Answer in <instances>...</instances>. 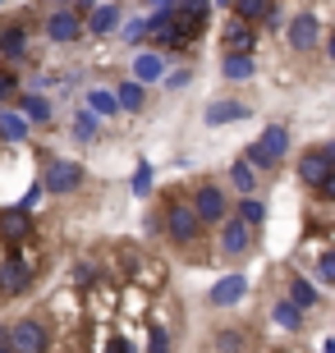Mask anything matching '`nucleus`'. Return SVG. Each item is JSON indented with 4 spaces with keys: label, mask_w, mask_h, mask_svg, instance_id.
I'll use <instances>...</instances> for the list:
<instances>
[{
    "label": "nucleus",
    "mask_w": 335,
    "mask_h": 353,
    "mask_svg": "<svg viewBox=\"0 0 335 353\" xmlns=\"http://www.w3.org/2000/svg\"><path fill=\"white\" fill-rule=\"evenodd\" d=\"M119 37L129 41V46H142V37H147V23H142V19H129V23H124V32H119Z\"/></svg>",
    "instance_id": "31"
},
{
    "label": "nucleus",
    "mask_w": 335,
    "mask_h": 353,
    "mask_svg": "<svg viewBox=\"0 0 335 353\" xmlns=\"http://www.w3.org/2000/svg\"><path fill=\"white\" fill-rule=\"evenodd\" d=\"M317 275H322V285H331V280H335V257H331V252H322V266H317Z\"/></svg>",
    "instance_id": "32"
},
{
    "label": "nucleus",
    "mask_w": 335,
    "mask_h": 353,
    "mask_svg": "<svg viewBox=\"0 0 335 353\" xmlns=\"http://www.w3.org/2000/svg\"><path fill=\"white\" fill-rule=\"evenodd\" d=\"M317 37H322L317 19H312V14H294V23H289V46H294V51H312Z\"/></svg>",
    "instance_id": "13"
},
{
    "label": "nucleus",
    "mask_w": 335,
    "mask_h": 353,
    "mask_svg": "<svg viewBox=\"0 0 335 353\" xmlns=\"http://www.w3.org/2000/svg\"><path fill=\"white\" fill-rule=\"evenodd\" d=\"M106 353H129V344L119 340V335H111V340H106Z\"/></svg>",
    "instance_id": "34"
},
{
    "label": "nucleus",
    "mask_w": 335,
    "mask_h": 353,
    "mask_svg": "<svg viewBox=\"0 0 335 353\" xmlns=\"http://www.w3.org/2000/svg\"><path fill=\"white\" fill-rule=\"evenodd\" d=\"M147 353H170V335H166V326H152V330H147Z\"/></svg>",
    "instance_id": "29"
},
{
    "label": "nucleus",
    "mask_w": 335,
    "mask_h": 353,
    "mask_svg": "<svg viewBox=\"0 0 335 353\" xmlns=\"http://www.w3.org/2000/svg\"><path fill=\"white\" fill-rule=\"evenodd\" d=\"M78 183H83V165L78 161H51L46 174H41V188L46 193H74Z\"/></svg>",
    "instance_id": "8"
},
{
    "label": "nucleus",
    "mask_w": 335,
    "mask_h": 353,
    "mask_svg": "<svg viewBox=\"0 0 335 353\" xmlns=\"http://www.w3.org/2000/svg\"><path fill=\"white\" fill-rule=\"evenodd\" d=\"M298 179L331 197L335 193V147H312L298 157Z\"/></svg>",
    "instance_id": "1"
},
{
    "label": "nucleus",
    "mask_w": 335,
    "mask_h": 353,
    "mask_svg": "<svg viewBox=\"0 0 335 353\" xmlns=\"http://www.w3.org/2000/svg\"><path fill=\"white\" fill-rule=\"evenodd\" d=\"M271 5H276V0H234L239 19H244V23H253V28H258L262 19H271Z\"/></svg>",
    "instance_id": "22"
},
{
    "label": "nucleus",
    "mask_w": 335,
    "mask_h": 353,
    "mask_svg": "<svg viewBox=\"0 0 335 353\" xmlns=\"http://www.w3.org/2000/svg\"><path fill=\"white\" fill-rule=\"evenodd\" d=\"M161 74H166V60H161V55L142 51L138 60H133V83H142V88H147V83H156Z\"/></svg>",
    "instance_id": "17"
},
{
    "label": "nucleus",
    "mask_w": 335,
    "mask_h": 353,
    "mask_svg": "<svg viewBox=\"0 0 335 353\" xmlns=\"http://www.w3.org/2000/svg\"><path fill=\"white\" fill-rule=\"evenodd\" d=\"M193 216H198V225H220V221H230L225 216V193H220L216 183H202L193 193Z\"/></svg>",
    "instance_id": "6"
},
{
    "label": "nucleus",
    "mask_w": 335,
    "mask_h": 353,
    "mask_svg": "<svg viewBox=\"0 0 335 353\" xmlns=\"http://www.w3.org/2000/svg\"><path fill=\"white\" fill-rule=\"evenodd\" d=\"M23 119L28 124H51V101H46V97H23Z\"/></svg>",
    "instance_id": "23"
},
{
    "label": "nucleus",
    "mask_w": 335,
    "mask_h": 353,
    "mask_svg": "<svg viewBox=\"0 0 335 353\" xmlns=\"http://www.w3.org/2000/svg\"><path fill=\"white\" fill-rule=\"evenodd\" d=\"M289 152V133L280 129V124H271V129H262V138L253 143V152H248V161L258 165V170H267V165H276V161Z\"/></svg>",
    "instance_id": "4"
},
{
    "label": "nucleus",
    "mask_w": 335,
    "mask_h": 353,
    "mask_svg": "<svg viewBox=\"0 0 335 353\" xmlns=\"http://www.w3.org/2000/svg\"><path fill=\"white\" fill-rule=\"evenodd\" d=\"M5 353H10V349H5Z\"/></svg>",
    "instance_id": "40"
},
{
    "label": "nucleus",
    "mask_w": 335,
    "mask_h": 353,
    "mask_svg": "<svg viewBox=\"0 0 335 353\" xmlns=\"http://www.w3.org/2000/svg\"><path fill=\"white\" fill-rule=\"evenodd\" d=\"M152 193V165H138L133 170V197H147Z\"/></svg>",
    "instance_id": "30"
},
{
    "label": "nucleus",
    "mask_w": 335,
    "mask_h": 353,
    "mask_svg": "<svg viewBox=\"0 0 335 353\" xmlns=\"http://www.w3.org/2000/svg\"><path fill=\"white\" fill-rule=\"evenodd\" d=\"M88 110H92L97 119H102V115H115V110H119V105H115V92L92 88V92H88Z\"/></svg>",
    "instance_id": "25"
},
{
    "label": "nucleus",
    "mask_w": 335,
    "mask_h": 353,
    "mask_svg": "<svg viewBox=\"0 0 335 353\" xmlns=\"http://www.w3.org/2000/svg\"><path fill=\"white\" fill-rule=\"evenodd\" d=\"M0 55H5V60H23V55H28V37H23V28H19V23L0 28Z\"/></svg>",
    "instance_id": "18"
},
{
    "label": "nucleus",
    "mask_w": 335,
    "mask_h": 353,
    "mask_svg": "<svg viewBox=\"0 0 335 353\" xmlns=\"http://www.w3.org/2000/svg\"><path fill=\"white\" fill-rule=\"evenodd\" d=\"M142 101H147V88H142V83H119L115 88V105L119 110H142Z\"/></svg>",
    "instance_id": "19"
},
{
    "label": "nucleus",
    "mask_w": 335,
    "mask_h": 353,
    "mask_svg": "<svg viewBox=\"0 0 335 353\" xmlns=\"http://www.w3.org/2000/svg\"><path fill=\"white\" fill-rule=\"evenodd\" d=\"M253 51H258V28L244 19H230L220 32V55H253Z\"/></svg>",
    "instance_id": "5"
},
{
    "label": "nucleus",
    "mask_w": 335,
    "mask_h": 353,
    "mask_svg": "<svg viewBox=\"0 0 335 353\" xmlns=\"http://www.w3.org/2000/svg\"><path fill=\"white\" fill-rule=\"evenodd\" d=\"M253 55H225V60H220V74H225V79H253Z\"/></svg>",
    "instance_id": "24"
},
{
    "label": "nucleus",
    "mask_w": 335,
    "mask_h": 353,
    "mask_svg": "<svg viewBox=\"0 0 335 353\" xmlns=\"http://www.w3.org/2000/svg\"><path fill=\"white\" fill-rule=\"evenodd\" d=\"M244 289H248L244 275H225V280H216V285H211V303H216V307H230V303L244 299Z\"/></svg>",
    "instance_id": "15"
},
{
    "label": "nucleus",
    "mask_w": 335,
    "mask_h": 353,
    "mask_svg": "<svg viewBox=\"0 0 335 353\" xmlns=\"http://www.w3.org/2000/svg\"><path fill=\"white\" fill-rule=\"evenodd\" d=\"M234 221H244L248 230H258V225L267 221V202H262V197H244L239 211H234Z\"/></svg>",
    "instance_id": "20"
},
{
    "label": "nucleus",
    "mask_w": 335,
    "mask_h": 353,
    "mask_svg": "<svg viewBox=\"0 0 335 353\" xmlns=\"http://www.w3.org/2000/svg\"><path fill=\"white\" fill-rule=\"evenodd\" d=\"M74 5H78V10H74V14H78V19H83V14H88V10H92V5H97V0H74Z\"/></svg>",
    "instance_id": "35"
},
{
    "label": "nucleus",
    "mask_w": 335,
    "mask_h": 353,
    "mask_svg": "<svg viewBox=\"0 0 335 353\" xmlns=\"http://www.w3.org/2000/svg\"><path fill=\"white\" fill-rule=\"evenodd\" d=\"M216 5H220V10H230V5H234V0H216Z\"/></svg>",
    "instance_id": "38"
},
{
    "label": "nucleus",
    "mask_w": 335,
    "mask_h": 353,
    "mask_svg": "<svg viewBox=\"0 0 335 353\" xmlns=\"http://www.w3.org/2000/svg\"><path fill=\"white\" fill-rule=\"evenodd\" d=\"M32 234H37V221H32V211H28V207L0 211V239H5V243H28Z\"/></svg>",
    "instance_id": "7"
},
{
    "label": "nucleus",
    "mask_w": 335,
    "mask_h": 353,
    "mask_svg": "<svg viewBox=\"0 0 335 353\" xmlns=\"http://www.w3.org/2000/svg\"><path fill=\"white\" fill-rule=\"evenodd\" d=\"M230 183H234V188H239L244 197H258V183H262V174H258V165H253L248 157H239V161L230 165Z\"/></svg>",
    "instance_id": "14"
},
{
    "label": "nucleus",
    "mask_w": 335,
    "mask_h": 353,
    "mask_svg": "<svg viewBox=\"0 0 335 353\" xmlns=\"http://www.w3.org/2000/svg\"><path fill=\"white\" fill-rule=\"evenodd\" d=\"M28 289H32V262L19 257V252H5L0 257V294L5 299H19Z\"/></svg>",
    "instance_id": "3"
},
{
    "label": "nucleus",
    "mask_w": 335,
    "mask_h": 353,
    "mask_svg": "<svg viewBox=\"0 0 335 353\" xmlns=\"http://www.w3.org/2000/svg\"><path fill=\"white\" fill-rule=\"evenodd\" d=\"M248 243H253V230L244 221H220V252L225 257H244Z\"/></svg>",
    "instance_id": "11"
},
{
    "label": "nucleus",
    "mask_w": 335,
    "mask_h": 353,
    "mask_svg": "<svg viewBox=\"0 0 335 353\" xmlns=\"http://www.w3.org/2000/svg\"><path fill=\"white\" fill-rule=\"evenodd\" d=\"M74 133L78 138H97V115H92V110H78L74 115Z\"/></svg>",
    "instance_id": "28"
},
{
    "label": "nucleus",
    "mask_w": 335,
    "mask_h": 353,
    "mask_svg": "<svg viewBox=\"0 0 335 353\" xmlns=\"http://www.w3.org/2000/svg\"><path fill=\"white\" fill-rule=\"evenodd\" d=\"M0 5H5V0H0Z\"/></svg>",
    "instance_id": "39"
},
{
    "label": "nucleus",
    "mask_w": 335,
    "mask_h": 353,
    "mask_svg": "<svg viewBox=\"0 0 335 353\" xmlns=\"http://www.w3.org/2000/svg\"><path fill=\"white\" fill-rule=\"evenodd\" d=\"M51 349V335H46V321L37 316H23L10 326V353H46Z\"/></svg>",
    "instance_id": "2"
},
{
    "label": "nucleus",
    "mask_w": 335,
    "mask_h": 353,
    "mask_svg": "<svg viewBox=\"0 0 335 353\" xmlns=\"http://www.w3.org/2000/svg\"><path fill=\"white\" fill-rule=\"evenodd\" d=\"M119 28V5L115 0H106V5H92L88 19H83V32H92V37H111Z\"/></svg>",
    "instance_id": "10"
},
{
    "label": "nucleus",
    "mask_w": 335,
    "mask_h": 353,
    "mask_svg": "<svg viewBox=\"0 0 335 353\" xmlns=\"http://www.w3.org/2000/svg\"><path fill=\"white\" fill-rule=\"evenodd\" d=\"M0 138H5V143H23L28 138V119L14 115V110H0Z\"/></svg>",
    "instance_id": "21"
},
{
    "label": "nucleus",
    "mask_w": 335,
    "mask_h": 353,
    "mask_svg": "<svg viewBox=\"0 0 335 353\" xmlns=\"http://www.w3.org/2000/svg\"><path fill=\"white\" fill-rule=\"evenodd\" d=\"M271 321H276L280 330H298L303 326V312H298L294 303H276V307H271Z\"/></svg>",
    "instance_id": "26"
},
{
    "label": "nucleus",
    "mask_w": 335,
    "mask_h": 353,
    "mask_svg": "<svg viewBox=\"0 0 335 353\" xmlns=\"http://www.w3.org/2000/svg\"><path fill=\"white\" fill-rule=\"evenodd\" d=\"M14 88H19V79H14L10 69H0V101H5V97H14Z\"/></svg>",
    "instance_id": "33"
},
{
    "label": "nucleus",
    "mask_w": 335,
    "mask_h": 353,
    "mask_svg": "<svg viewBox=\"0 0 335 353\" xmlns=\"http://www.w3.org/2000/svg\"><path fill=\"white\" fill-rule=\"evenodd\" d=\"M46 37L51 41H78L83 37V19H78L74 10H55L51 19H46Z\"/></svg>",
    "instance_id": "12"
},
{
    "label": "nucleus",
    "mask_w": 335,
    "mask_h": 353,
    "mask_svg": "<svg viewBox=\"0 0 335 353\" xmlns=\"http://www.w3.org/2000/svg\"><path fill=\"white\" fill-rule=\"evenodd\" d=\"M152 10H175V0H147Z\"/></svg>",
    "instance_id": "36"
},
{
    "label": "nucleus",
    "mask_w": 335,
    "mask_h": 353,
    "mask_svg": "<svg viewBox=\"0 0 335 353\" xmlns=\"http://www.w3.org/2000/svg\"><path fill=\"white\" fill-rule=\"evenodd\" d=\"M289 303H294L298 312H308L312 303H317V289H312L308 280H289Z\"/></svg>",
    "instance_id": "27"
},
{
    "label": "nucleus",
    "mask_w": 335,
    "mask_h": 353,
    "mask_svg": "<svg viewBox=\"0 0 335 353\" xmlns=\"http://www.w3.org/2000/svg\"><path fill=\"white\" fill-rule=\"evenodd\" d=\"M166 230H170V239H175V243H193V239H198V216H193V207L175 202V207L166 211Z\"/></svg>",
    "instance_id": "9"
},
{
    "label": "nucleus",
    "mask_w": 335,
    "mask_h": 353,
    "mask_svg": "<svg viewBox=\"0 0 335 353\" xmlns=\"http://www.w3.org/2000/svg\"><path fill=\"white\" fill-rule=\"evenodd\" d=\"M10 349V326H0V353Z\"/></svg>",
    "instance_id": "37"
},
{
    "label": "nucleus",
    "mask_w": 335,
    "mask_h": 353,
    "mask_svg": "<svg viewBox=\"0 0 335 353\" xmlns=\"http://www.w3.org/2000/svg\"><path fill=\"white\" fill-rule=\"evenodd\" d=\"M253 110H248L244 101H211L207 105V124H234V119H248Z\"/></svg>",
    "instance_id": "16"
}]
</instances>
